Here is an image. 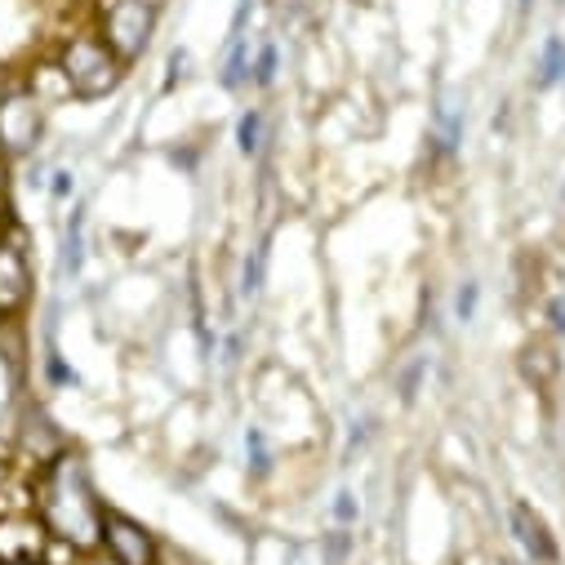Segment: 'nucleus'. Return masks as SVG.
<instances>
[{
  "instance_id": "nucleus-23",
  "label": "nucleus",
  "mask_w": 565,
  "mask_h": 565,
  "mask_svg": "<svg viewBox=\"0 0 565 565\" xmlns=\"http://www.w3.org/2000/svg\"><path fill=\"white\" fill-rule=\"evenodd\" d=\"M6 565H36V561H6Z\"/></svg>"
},
{
  "instance_id": "nucleus-19",
  "label": "nucleus",
  "mask_w": 565,
  "mask_h": 565,
  "mask_svg": "<svg viewBox=\"0 0 565 565\" xmlns=\"http://www.w3.org/2000/svg\"><path fill=\"white\" fill-rule=\"evenodd\" d=\"M547 321H552V330H556V334L565 339V299H561V295H556V299L547 303Z\"/></svg>"
},
{
  "instance_id": "nucleus-6",
  "label": "nucleus",
  "mask_w": 565,
  "mask_h": 565,
  "mask_svg": "<svg viewBox=\"0 0 565 565\" xmlns=\"http://www.w3.org/2000/svg\"><path fill=\"white\" fill-rule=\"evenodd\" d=\"M98 547L107 552L111 565H157V556H161L152 530L143 521L116 512V508L103 512V539H98Z\"/></svg>"
},
{
  "instance_id": "nucleus-9",
  "label": "nucleus",
  "mask_w": 565,
  "mask_h": 565,
  "mask_svg": "<svg viewBox=\"0 0 565 565\" xmlns=\"http://www.w3.org/2000/svg\"><path fill=\"white\" fill-rule=\"evenodd\" d=\"M249 63H254V58H249V41H245V36H232V50H227L223 76H218L223 89H232V94L245 89V85H249Z\"/></svg>"
},
{
  "instance_id": "nucleus-24",
  "label": "nucleus",
  "mask_w": 565,
  "mask_h": 565,
  "mask_svg": "<svg viewBox=\"0 0 565 565\" xmlns=\"http://www.w3.org/2000/svg\"><path fill=\"white\" fill-rule=\"evenodd\" d=\"M556 6H565V0H556Z\"/></svg>"
},
{
  "instance_id": "nucleus-5",
  "label": "nucleus",
  "mask_w": 565,
  "mask_h": 565,
  "mask_svg": "<svg viewBox=\"0 0 565 565\" xmlns=\"http://www.w3.org/2000/svg\"><path fill=\"white\" fill-rule=\"evenodd\" d=\"M41 138V98L28 85H14L0 94V152L23 157Z\"/></svg>"
},
{
  "instance_id": "nucleus-12",
  "label": "nucleus",
  "mask_w": 565,
  "mask_h": 565,
  "mask_svg": "<svg viewBox=\"0 0 565 565\" xmlns=\"http://www.w3.org/2000/svg\"><path fill=\"white\" fill-rule=\"evenodd\" d=\"M263 276H267V245H258V249L245 254V267H241V299H258Z\"/></svg>"
},
{
  "instance_id": "nucleus-3",
  "label": "nucleus",
  "mask_w": 565,
  "mask_h": 565,
  "mask_svg": "<svg viewBox=\"0 0 565 565\" xmlns=\"http://www.w3.org/2000/svg\"><path fill=\"white\" fill-rule=\"evenodd\" d=\"M157 32V6L152 0H107L98 14V36L107 50L129 67L134 58H143Z\"/></svg>"
},
{
  "instance_id": "nucleus-20",
  "label": "nucleus",
  "mask_w": 565,
  "mask_h": 565,
  "mask_svg": "<svg viewBox=\"0 0 565 565\" xmlns=\"http://www.w3.org/2000/svg\"><path fill=\"white\" fill-rule=\"evenodd\" d=\"M183 76H188V54L179 50V54H170V85L183 81Z\"/></svg>"
},
{
  "instance_id": "nucleus-7",
  "label": "nucleus",
  "mask_w": 565,
  "mask_h": 565,
  "mask_svg": "<svg viewBox=\"0 0 565 565\" xmlns=\"http://www.w3.org/2000/svg\"><path fill=\"white\" fill-rule=\"evenodd\" d=\"M512 534H516V543L525 547L530 561H539V565L556 561V543H552V534H547V525H543V516L534 508H525V503L512 508Z\"/></svg>"
},
{
  "instance_id": "nucleus-8",
  "label": "nucleus",
  "mask_w": 565,
  "mask_h": 565,
  "mask_svg": "<svg viewBox=\"0 0 565 565\" xmlns=\"http://www.w3.org/2000/svg\"><path fill=\"white\" fill-rule=\"evenodd\" d=\"M534 72H539V76H534L539 89H552V85L565 81V41H561V36H547V41H543V50H539V67H534Z\"/></svg>"
},
{
  "instance_id": "nucleus-10",
  "label": "nucleus",
  "mask_w": 565,
  "mask_h": 565,
  "mask_svg": "<svg viewBox=\"0 0 565 565\" xmlns=\"http://www.w3.org/2000/svg\"><path fill=\"white\" fill-rule=\"evenodd\" d=\"M245 468L254 481H263L271 472V446H267L263 428H245Z\"/></svg>"
},
{
  "instance_id": "nucleus-14",
  "label": "nucleus",
  "mask_w": 565,
  "mask_h": 565,
  "mask_svg": "<svg viewBox=\"0 0 565 565\" xmlns=\"http://www.w3.org/2000/svg\"><path fill=\"white\" fill-rule=\"evenodd\" d=\"M423 374H428V356H414V361L401 370V379H396V392H401V401H405V405L418 396V383H423Z\"/></svg>"
},
{
  "instance_id": "nucleus-21",
  "label": "nucleus",
  "mask_w": 565,
  "mask_h": 565,
  "mask_svg": "<svg viewBox=\"0 0 565 565\" xmlns=\"http://www.w3.org/2000/svg\"><path fill=\"white\" fill-rule=\"evenodd\" d=\"M50 192H54L58 201H63V196H72V174H67V170H58V174H54V183H50Z\"/></svg>"
},
{
  "instance_id": "nucleus-17",
  "label": "nucleus",
  "mask_w": 565,
  "mask_h": 565,
  "mask_svg": "<svg viewBox=\"0 0 565 565\" xmlns=\"http://www.w3.org/2000/svg\"><path fill=\"white\" fill-rule=\"evenodd\" d=\"M330 512H334V521L348 530V525H356L361 503H356V494H352V490H339V494H334V503H330Z\"/></svg>"
},
{
  "instance_id": "nucleus-15",
  "label": "nucleus",
  "mask_w": 565,
  "mask_h": 565,
  "mask_svg": "<svg viewBox=\"0 0 565 565\" xmlns=\"http://www.w3.org/2000/svg\"><path fill=\"white\" fill-rule=\"evenodd\" d=\"M81 232H85V218H81V210H76V214H72V227H67V254H63V267H67L72 276L81 271V258H85V249H81L85 236H81Z\"/></svg>"
},
{
  "instance_id": "nucleus-2",
  "label": "nucleus",
  "mask_w": 565,
  "mask_h": 565,
  "mask_svg": "<svg viewBox=\"0 0 565 565\" xmlns=\"http://www.w3.org/2000/svg\"><path fill=\"white\" fill-rule=\"evenodd\" d=\"M58 76L67 85V94L76 98H103L120 85L125 63L107 50V41L98 32H81L58 50Z\"/></svg>"
},
{
  "instance_id": "nucleus-4",
  "label": "nucleus",
  "mask_w": 565,
  "mask_h": 565,
  "mask_svg": "<svg viewBox=\"0 0 565 565\" xmlns=\"http://www.w3.org/2000/svg\"><path fill=\"white\" fill-rule=\"evenodd\" d=\"M32 303V263L23 236L14 227H0V326H10Z\"/></svg>"
},
{
  "instance_id": "nucleus-16",
  "label": "nucleus",
  "mask_w": 565,
  "mask_h": 565,
  "mask_svg": "<svg viewBox=\"0 0 565 565\" xmlns=\"http://www.w3.org/2000/svg\"><path fill=\"white\" fill-rule=\"evenodd\" d=\"M477 303H481V286H477V280H463V290L455 295V317L468 326L477 317Z\"/></svg>"
},
{
  "instance_id": "nucleus-22",
  "label": "nucleus",
  "mask_w": 565,
  "mask_h": 565,
  "mask_svg": "<svg viewBox=\"0 0 565 565\" xmlns=\"http://www.w3.org/2000/svg\"><path fill=\"white\" fill-rule=\"evenodd\" d=\"M6 89H10V85H6V67H0V94H6Z\"/></svg>"
},
{
  "instance_id": "nucleus-11",
  "label": "nucleus",
  "mask_w": 565,
  "mask_h": 565,
  "mask_svg": "<svg viewBox=\"0 0 565 565\" xmlns=\"http://www.w3.org/2000/svg\"><path fill=\"white\" fill-rule=\"evenodd\" d=\"M236 148H241V157H258V148H263V111L258 107L241 111V120H236Z\"/></svg>"
},
{
  "instance_id": "nucleus-1",
  "label": "nucleus",
  "mask_w": 565,
  "mask_h": 565,
  "mask_svg": "<svg viewBox=\"0 0 565 565\" xmlns=\"http://www.w3.org/2000/svg\"><path fill=\"white\" fill-rule=\"evenodd\" d=\"M103 512L107 503L94 490L89 463L72 450H58L50 463H41L36 472V516L41 530L58 543H67L72 552H89L103 539Z\"/></svg>"
},
{
  "instance_id": "nucleus-13",
  "label": "nucleus",
  "mask_w": 565,
  "mask_h": 565,
  "mask_svg": "<svg viewBox=\"0 0 565 565\" xmlns=\"http://www.w3.org/2000/svg\"><path fill=\"white\" fill-rule=\"evenodd\" d=\"M276 63H280L276 45H271V41H263V45H258V54H254V63H249V85L267 89V85L276 81Z\"/></svg>"
},
{
  "instance_id": "nucleus-18",
  "label": "nucleus",
  "mask_w": 565,
  "mask_h": 565,
  "mask_svg": "<svg viewBox=\"0 0 565 565\" xmlns=\"http://www.w3.org/2000/svg\"><path fill=\"white\" fill-rule=\"evenodd\" d=\"M370 433H374V418H356V423H352V433H348V455L361 450V446L370 441Z\"/></svg>"
}]
</instances>
